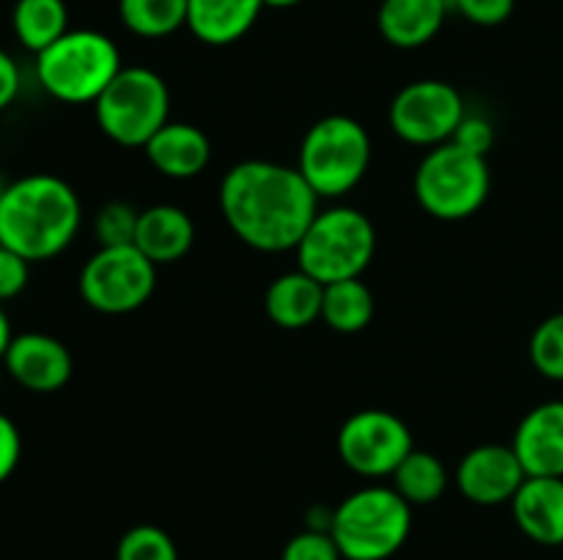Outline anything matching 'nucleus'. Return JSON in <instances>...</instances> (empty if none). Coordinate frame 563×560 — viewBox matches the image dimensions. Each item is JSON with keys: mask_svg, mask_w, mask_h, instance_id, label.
I'll list each match as a JSON object with an SVG mask.
<instances>
[{"mask_svg": "<svg viewBox=\"0 0 563 560\" xmlns=\"http://www.w3.org/2000/svg\"><path fill=\"white\" fill-rule=\"evenodd\" d=\"M220 212L240 242L262 253L297 250L319 212V195L297 165L245 159L220 181Z\"/></svg>", "mask_w": 563, "mask_h": 560, "instance_id": "f257e3e1", "label": "nucleus"}, {"mask_svg": "<svg viewBox=\"0 0 563 560\" xmlns=\"http://www.w3.org/2000/svg\"><path fill=\"white\" fill-rule=\"evenodd\" d=\"M80 223V198L60 176H22L9 181L0 198V245L31 264L60 256L75 242Z\"/></svg>", "mask_w": 563, "mask_h": 560, "instance_id": "f03ea898", "label": "nucleus"}, {"mask_svg": "<svg viewBox=\"0 0 563 560\" xmlns=\"http://www.w3.org/2000/svg\"><path fill=\"white\" fill-rule=\"evenodd\" d=\"M412 530V505L394 486H363L333 508L330 536L344 560H388Z\"/></svg>", "mask_w": 563, "mask_h": 560, "instance_id": "7ed1b4c3", "label": "nucleus"}, {"mask_svg": "<svg viewBox=\"0 0 563 560\" xmlns=\"http://www.w3.org/2000/svg\"><path fill=\"white\" fill-rule=\"evenodd\" d=\"M121 69L113 38L91 27H69L36 55L38 86L64 104H93Z\"/></svg>", "mask_w": 563, "mask_h": 560, "instance_id": "20e7f679", "label": "nucleus"}, {"mask_svg": "<svg viewBox=\"0 0 563 560\" xmlns=\"http://www.w3.org/2000/svg\"><path fill=\"white\" fill-rule=\"evenodd\" d=\"M295 253L297 269L322 285L363 278L377 253V228L355 206L319 209Z\"/></svg>", "mask_w": 563, "mask_h": 560, "instance_id": "39448f33", "label": "nucleus"}, {"mask_svg": "<svg viewBox=\"0 0 563 560\" xmlns=\"http://www.w3.org/2000/svg\"><path fill=\"white\" fill-rule=\"evenodd\" d=\"M372 165V137L352 115H324L308 126L300 143L297 170L311 184L319 201L344 198L355 190Z\"/></svg>", "mask_w": 563, "mask_h": 560, "instance_id": "423d86ee", "label": "nucleus"}, {"mask_svg": "<svg viewBox=\"0 0 563 560\" xmlns=\"http://www.w3.org/2000/svg\"><path fill=\"white\" fill-rule=\"evenodd\" d=\"M493 173L487 157L465 152L456 143L429 148L412 179L418 203L434 220H467L487 203Z\"/></svg>", "mask_w": 563, "mask_h": 560, "instance_id": "0eeeda50", "label": "nucleus"}, {"mask_svg": "<svg viewBox=\"0 0 563 560\" xmlns=\"http://www.w3.org/2000/svg\"><path fill=\"white\" fill-rule=\"evenodd\" d=\"M102 135L126 148H143L170 121L168 82L146 66H124L93 102Z\"/></svg>", "mask_w": 563, "mask_h": 560, "instance_id": "6e6552de", "label": "nucleus"}, {"mask_svg": "<svg viewBox=\"0 0 563 560\" xmlns=\"http://www.w3.org/2000/svg\"><path fill=\"white\" fill-rule=\"evenodd\" d=\"M77 289L93 311L124 316L152 300L157 289V267L135 245L99 247L82 264Z\"/></svg>", "mask_w": 563, "mask_h": 560, "instance_id": "1a4fd4ad", "label": "nucleus"}, {"mask_svg": "<svg viewBox=\"0 0 563 560\" xmlns=\"http://www.w3.org/2000/svg\"><path fill=\"white\" fill-rule=\"evenodd\" d=\"M416 448L412 432L388 410H361L339 428L335 450L344 467L363 478H390Z\"/></svg>", "mask_w": 563, "mask_h": 560, "instance_id": "9d476101", "label": "nucleus"}, {"mask_svg": "<svg viewBox=\"0 0 563 560\" xmlns=\"http://www.w3.org/2000/svg\"><path fill=\"white\" fill-rule=\"evenodd\" d=\"M465 115V99L451 82L416 80L394 97L388 124L410 146L434 148L454 137Z\"/></svg>", "mask_w": 563, "mask_h": 560, "instance_id": "9b49d317", "label": "nucleus"}, {"mask_svg": "<svg viewBox=\"0 0 563 560\" xmlns=\"http://www.w3.org/2000/svg\"><path fill=\"white\" fill-rule=\"evenodd\" d=\"M454 478L462 497L471 500L473 505L493 508V505L511 503L528 475L511 445L487 443L462 456Z\"/></svg>", "mask_w": 563, "mask_h": 560, "instance_id": "f8f14e48", "label": "nucleus"}, {"mask_svg": "<svg viewBox=\"0 0 563 560\" xmlns=\"http://www.w3.org/2000/svg\"><path fill=\"white\" fill-rule=\"evenodd\" d=\"M3 368L20 388L47 395L66 388L75 362L64 340L47 333H20L5 349Z\"/></svg>", "mask_w": 563, "mask_h": 560, "instance_id": "ddd939ff", "label": "nucleus"}, {"mask_svg": "<svg viewBox=\"0 0 563 560\" xmlns=\"http://www.w3.org/2000/svg\"><path fill=\"white\" fill-rule=\"evenodd\" d=\"M511 448L526 475L563 478V401H544L526 412Z\"/></svg>", "mask_w": 563, "mask_h": 560, "instance_id": "4468645a", "label": "nucleus"}, {"mask_svg": "<svg viewBox=\"0 0 563 560\" xmlns=\"http://www.w3.org/2000/svg\"><path fill=\"white\" fill-rule=\"evenodd\" d=\"M511 516L531 541L542 547L563 544V478H531L522 481L511 500Z\"/></svg>", "mask_w": 563, "mask_h": 560, "instance_id": "2eb2a0df", "label": "nucleus"}, {"mask_svg": "<svg viewBox=\"0 0 563 560\" xmlns=\"http://www.w3.org/2000/svg\"><path fill=\"white\" fill-rule=\"evenodd\" d=\"M148 163L154 170L168 179H192L203 173V168L212 159V143L207 132L187 121H168L152 141L143 146Z\"/></svg>", "mask_w": 563, "mask_h": 560, "instance_id": "dca6fc26", "label": "nucleus"}, {"mask_svg": "<svg viewBox=\"0 0 563 560\" xmlns=\"http://www.w3.org/2000/svg\"><path fill=\"white\" fill-rule=\"evenodd\" d=\"M196 242V223L190 214L174 203H157V206L143 209L137 217L135 242L132 245L154 264H174L190 253Z\"/></svg>", "mask_w": 563, "mask_h": 560, "instance_id": "f3484780", "label": "nucleus"}, {"mask_svg": "<svg viewBox=\"0 0 563 560\" xmlns=\"http://www.w3.org/2000/svg\"><path fill=\"white\" fill-rule=\"evenodd\" d=\"M449 11V0H383L377 25L388 44L399 49H416L443 31Z\"/></svg>", "mask_w": 563, "mask_h": 560, "instance_id": "a211bd4d", "label": "nucleus"}, {"mask_svg": "<svg viewBox=\"0 0 563 560\" xmlns=\"http://www.w3.org/2000/svg\"><path fill=\"white\" fill-rule=\"evenodd\" d=\"M262 9L264 0H187V27L198 42L225 47L247 36Z\"/></svg>", "mask_w": 563, "mask_h": 560, "instance_id": "6ab92c4d", "label": "nucleus"}, {"mask_svg": "<svg viewBox=\"0 0 563 560\" xmlns=\"http://www.w3.org/2000/svg\"><path fill=\"white\" fill-rule=\"evenodd\" d=\"M324 285L302 269L278 275L264 294V311L280 329H306L322 318Z\"/></svg>", "mask_w": 563, "mask_h": 560, "instance_id": "aec40b11", "label": "nucleus"}, {"mask_svg": "<svg viewBox=\"0 0 563 560\" xmlns=\"http://www.w3.org/2000/svg\"><path fill=\"white\" fill-rule=\"evenodd\" d=\"M11 27L16 42L38 55L69 31V9L64 0H16Z\"/></svg>", "mask_w": 563, "mask_h": 560, "instance_id": "412c9836", "label": "nucleus"}, {"mask_svg": "<svg viewBox=\"0 0 563 560\" xmlns=\"http://www.w3.org/2000/svg\"><path fill=\"white\" fill-rule=\"evenodd\" d=\"M374 318V291L363 283V278L339 280L324 285L322 322L330 329L344 335H355L366 329Z\"/></svg>", "mask_w": 563, "mask_h": 560, "instance_id": "4be33fe9", "label": "nucleus"}, {"mask_svg": "<svg viewBox=\"0 0 563 560\" xmlns=\"http://www.w3.org/2000/svg\"><path fill=\"white\" fill-rule=\"evenodd\" d=\"M394 489L416 508V505H432L449 489V470L443 461L429 450L412 448L405 456L394 475Z\"/></svg>", "mask_w": 563, "mask_h": 560, "instance_id": "5701e85b", "label": "nucleus"}, {"mask_svg": "<svg viewBox=\"0 0 563 560\" xmlns=\"http://www.w3.org/2000/svg\"><path fill=\"white\" fill-rule=\"evenodd\" d=\"M119 16L141 38H165L187 25V0H119Z\"/></svg>", "mask_w": 563, "mask_h": 560, "instance_id": "b1692460", "label": "nucleus"}, {"mask_svg": "<svg viewBox=\"0 0 563 560\" xmlns=\"http://www.w3.org/2000/svg\"><path fill=\"white\" fill-rule=\"evenodd\" d=\"M528 355L544 379L563 382V311L548 316L533 329Z\"/></svg>", "mask_w": 563, "mask_h": 560, "instance_id": "393cba45", "label": "nucleus"}, {"mask_svg": "<svg viewBox=\"0 0 563 560\" xmlns=\"http://www.w3.org/2000/svg\"><path fill=\"white\" fill-rule=\"evenodd\" d=\"M115 560H179V549L163 527L135 525L121 536Z\"/></svg>", "mask_w": 563, "mask_h": 560, "instance_id": "a878e982", "label": "nucleus"}, {"mask_svg": "<svg viewBox=\"0 0 563 560\" xmlns=\"http://www.w3.org/2000/svg\"><path fill=\"white\" fill-rule=\"evenodd\" d=\"M137 212L132 203L126 201H110L93 217V234H97L99 247H121L135 242L137 231Z\"/></svg>", "mask_w": 563, "mask_h": 560, "instance_id": "bb28decb", "label": "nucleus"}, {"mask_svg": "<svg viewBox=\"0 0 563 560\" xmlns=\"http://www.w3.org/2000/svg\"><path fill=\"white\" fill-rule=\"evenodd\" d=\"M280 560H344V555H341L339 544L330 536V530L306 527V530L286 541Z\"/></svg>", "mask_w": 563, "mask_h": 560, "instance_id": "cd10ccee", "label": "nucleus"}, {"mask_svg": "<svg viewBox=\"0 0 563 560\" xmlns=\"http://www.w3.org/2000/svg\"><path fill=\"white\" fill-rule=\"evenodd\" d=\"M451 143L462 146V148H465V152L478 154V157H487L489 148L495 146V126H493V121L484 119V115L467 113L465 119H462V124L456 126V132H454V137H451Z\"/></svg>", "mask_w": 563, "mask_h": 560, "instance_id": "c85d7f7f", "label": "nucleus"}, {"mask_svg": "<svg viewBox=\"0 0 563 560\" xmlns=\"http://www.w3.org/2000/svg\"><path fill=\"white\" fill-rule=\"evenodd\" d=\"M31 280V261L0 245V305L25 291Z\"/></svg>", "mask_w": 563, "mask_h": 560, "instance_id": "c756f323", "label": "nucleus"}, {"mask_svg": "<svg viewBox=\"0 0 563 560\" xmlns=\"http://www.w3.org/2000/svg\"><path fill=\"white\" fill-rule=\"evenodd\" d=\"M449 5L460 11L467 22L482 27L500 25L515 11V0H449Z\"/></svg>", "mask_w": 563, "mask_h": 560, "instance_id": "7c9ffc66", "label": "nucleus"}, {"mask_svg": "<svg viewBox=\"0 0 563 560\" xmlns=\"http://www.w3.org/2000/svg\"><path fill=\"white\" fill-rule=\"evenodd\" d=\"M22 459V437L16 423L0 412V483L14 475L16 464Z\"/></svg>", "mask_w": 563, "mask_h": 560, "instance_id": "2f4dec72", "label": "nucleus"}, {"mask_svg": "<svg viewBox=\"0 0 563 560\" xmlns=\"http://www.w3.org/2000/svg\"><path fill=\"white\" fill-rule=\"evenodd\" d=\"M20 88H22L20 66H16V60L11 58L5 49H0V113L14 104V99L20 97Z\"/></svg>", "mask_w": 563, "mask_h": 560, "instance_id": "473e14b6", "label": "nucleus"}, {"mask_svg": "<svg viewBox=\"0 0 563 560\" xmlns=\"http://www.w3.org/2000/svg\"><path fill=\"white\" fill-rule=\"evenodd\" d=\"M11 338H14V333H11V318L9 313H5V307L0 305V362H3Z\"/></svg>", "mask_w": 563, "mask_h": 560, "instance_id": "72a5a7b5", "label": "nucleus"}, {"mask_svg": "<svg viewBox=\"0 0 563 560\" xmlns=\"http://www.w3.org/2000/svg\"><path fill=\"white\" fill-rule=\"evenodd\" d=\"M297 3H302V0H264V5H269V9H291Z\"/></svg>", "mask_w": 563, "mask_h": 560, "instance_id": "f704fd0d", "label": "nucleus"}, {"mask_svg": "<svg viewBox=\"0 0 563 560\" xmlns=\"http://www.w3.org/2000/svg\"><path fill=\"white\" fill-rule=\"evenodd\" d=\"M5 187H9V181H5V176H3V173H0V198H3Z\"/></svg>", "mask_w": 563, "mask_h": 560, "instance_id": "c9c22d12", "label": "nucleus"}, {"mask_svg": "<svg viewBox=\"0 0 563 560\" xmlns=\"http://www.w3.org/2000/svg\"><path fill=\"white\" fill-rule=\"evenodd\" d=\"M0 390H3V379H0Z\"/></svg>", "mask_w": 563, "mask_h": 560, "instance_id": "e433bc0d", "label": "nucleus"}]
</instances>
